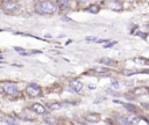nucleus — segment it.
<instances>
[{"label":"nucleus","instance_id":"obj_1","mask_svg":"<svg viewBox=\"0 0 149 125\" xmlns=\"http://www.w3.org/2000/svg\"><path fill=\"white\" fill-rule=\"evenodd\" d=\"M56 5L51 1H40L36 3L35 6V10L38 13V14H54L56 12Z\"/></svg>","mask_w":149,"mask_h":125},{"label":"nucleus","instance_id":"obj_2","mask_svg":"<svg viewBox=\"0 0 149 125\" xmlns=\"http://www.w3.org/2000/svg\"><path fill=\"white\" fill-rule=\"evenodd\" d=\"M0 88H1L2 93L9 94V95H13V94H15V93L17 91L16 84H15V83H13V82H1Z\"/></svg>","mask_w":149,"mask_h":125},{"label":"nucleus","instance_id":"obj_3","mask_svg":"<svg viewBox=\"0 0 149 125\" xmlns=\"http://www.w3.org/2000/svg\"><path fill=\"white\" fill-rule=\"evenodd\" d=\"M17 8H19V5H17L16 2H14V1H10V0L5 1V2L2 3V12L6 13V14H12V13L15 12Z\"/></svg>","mask_w":149,"mask_h":125},{"label":"nucleus","instance_id":"obj_4","mask_svg":"<svg viewBox=\"0 0 149 125\" xmlns=\"http://www.w3.org/2000/svg\"><path fill=\"white\" fill-rule=\"evenodd\" d=\"M26 93L30 97H37V96L41 95V88L37 84H35V83H30V84L27 86Z\"/></svg>","mask_w":149,"mask_h":125},{"label":"nucleus","instance_id":"obj_5","mask_svg":"<svg viewBox=\"0 0 149 125\" xmlns=\"http://www.w3.org/2000/svg\"><path fill=\"white\" fill-rule=\"evenodd\" d=\"M70 88H71V90L78 93V91H80L83 89V82L79 81V80H72L70 82Z\"/></svg>","mask_w":149,"mask_h":125},{"label":"nucleus","instance_id":"obj_6","mask_svg":"<svg viewBox=\"0 0 149 125\" xmlns=\"http://www.w3.org/2000/svg\"><path fill=\"white\" fill-rule=\"evenodd\" d=\"M30 110L34 111V112H36V113H38V115H44L45 113V108L42 104H40V103H34L31 105Z\"/></svg>","mask_w":149,"mask_h":125},{"label":"nucleus","instance_id":"obj_7","mask_svg":"<svg viewBox=\"0 0 149 125\" xmlns=\"http://www.w3.org/2000/svg\"><path fill=\"white\" fill-rule=\"evenodd\" d=\"M84 119L88 123H98L100 120V116L98 113H87V115H85Z\"/></svg>","mask_w":149,"mask_h":125},{"label":"nucleus","instance_id":"obj_8","mask_svg":"<svg viewBox=\"0 0 149 125\" xmlns=\"http://www.w3.org/2000/svg\"><path fill=\"white\" fill-rule=\"evenodd\" d=\"M69 1H70V0H58V1H57V7H58L61 10H65V9L69 7Z\"/></svg>","mask_w":149,"mask_h":125},{"label":"nucleus","instance_id":"obj_9","mask_svg":"<svg viewBox=\"0 0 149 125\" xmlns=\"http://www.w3.org/2000/svg\"><path fill=\"white\" fill-rule=\"evenodd\" d=\"M47 106L50 109V110H59L62 108V103H58V102H50L47 104Z\"/></svg>","mask_w":149,"mask_h":125},{"label":"nucleus","instance_id":"obj_10","mask_svg":"<svg viewBox=\"0 0 149 125\" xmlns=\"http://www.w3.org/2000/svg\"><path fill=\"white\" fill-rule=\"evenodd\" d=\"M100 62L106 64V65H108V66H115V65H116V61L113 60V59H111V58H101V59H100Z\"/></svg>","mask_w":149,"mask_h":125},{"label":"nucleus","instance_id":"obj_11","mask_svg":"<svg viewBox=\"0 0 149 125\" xmlns=\"http://www.w3.org/2000/svg\"><path fill=\"white\" fill-rule=\"evenodd\" d=\"M86 10H87V12H90V13L97 14V13L100 10V8H99V6H98V5H91V6H88V7L86 8Z\"/></svg>","mask_w":149,"mask_h":125},{"label":"nucleus","instance_id":"obj_12","mask_svg":"<svg viewBox=\"0 0 149 125\" xmlns=\"http://www.w3.org/2000/svg\"><path fill=\"white\" fill-rule=\"evenodd\" d=\"M44 122L48 123V124H55L56 123V119L52 116H50V115H45L44 116Z\"/></svg>","mask_w":149,"mask_h":125},{"label":"nucleus","instance_id":"obj_13","mask_svg":"<svg viewBox=\"0 0 149 125\" xmlns=\"http://www.w3.org/2000/svg\"><path fill=\"white\" fill-rule=\"evenodd\" d=\"M134 61L136 64H141V65H149V60L148 59H144V58H135Z\"/></svg>","mask_w":149,"mask_h":125},{"label":"nucleus","instance_id":"obj_14","mask_svg":"<svg viewBox=\"0 0 149 125\" xmlns=\"http://www.w3.org/2000/svg\"><path fill=\"white\" fill-rule=\"evenodd\" d=\"M147 90H148L147 88H135V89H133L132 93L135 94V95H141V94H144Z\"/></svg>","mask_w":149,"mask_h":125},{"label":"nucleus","instance_id":"obj_15","mask_svg":"<svg viewBox=\"0 0 149 125\" xmlns=\"http://www.w3.org/2000/svg\"><path fill=\"white\" fill-rule=\"evenodd\" d=\"M122 105L126 108V109H128L129 111H132V112H136L137 111V108L135 106V105H133V104H127V103H122Z\"/></svg>","mask_w":149,"mask_h":125},{"label":"nucleus","instance_id":"obj_16","mask_svg":"<svg viewBox=\"0 0 149 125\" xmlns=\"http://www.w3.org/2000/svg\"><path fill=\"white\" fill-rule=\"evenodd\" d=\"M137 72H139L137 69H123L122 74L123 75H133V74H136Z\"/></svg>","mask_w":149,"mask_h":125},{"label":"nucleus","instance_id":"obj_17","mask_svg":"<svg viewBox=\"0 0 149 125\" xmlns=\"http://www.w3.org/2000/svg\"><path fill=\"white\" fill-rule=\"evenodd\" d=\"M109 7L112 8V9H121V3H119V2H111L109 3Z\"/></svg>","mask_w":149,"mask_h":125},{"label":"nucleus","instance_id":"obj_18","mask_svg":"<svg viewBox=\"0 0 149 125\" xmlns=\"http://www.w3.org/2000/svg\"><path fill=\"white\" fill-rule=\"evenodd\" d=\"M93 71L98 72V73H106V72H108V69L105 68V67H93Z\"/></svg>","mask_w":149,"mask_h":125},{"label":"nucleus","instance_id":"obj_19","mask_svg":"<svg viewBox=\"0 0 149 125\" xmlns=\"http://www.w3.org/2000/svg\"><path fill=\"white\" fill-rule=\"evenodd\" d=\"M128 118H126L125 116H119L118 117V120L120 122V123H122V124H130V122L129 120H127Z\"/></svg>","mask_w":149,"mask_h":125},{"label":"nucleus","instance_id":"obj_20","mask_svg":"<svg viewBox=\"0 0 149 125\" xmlns=\"http://www.w3.org/2000/svg\"><path fill=\"white\" fill-rule=\"evenodd\" d=\"M137 36H140L142 38H146L147 37V34H144V32H137Z\"/></svg>","mask_w":149,"mask_h":125},{"label":"nucleus","instance_id":"obj_21","mask_svg":"<svg viewBox=\"0 0 149 125\" xmlns=\"http://www.w3.org/2000/svg\"><path fill=\"white\" fill-rule=\"evenodd\" d=\"M112 84H113L114 88H118V87H119V83H118L115 80H112Z\"/></svg>","mask_w":149,"mask_h":125},{"label":"nucleus","instance_id":"obj_22","mask_svg":"<svg viewBox=\"0 0 149 125\" xmlns=\"http://www.w3.org/2000/svg\"><path fill=\"white\" fill-rule=\"evenodd\" d=\"M114 44H116V42H112V43H109V44H107V45H105V47H111V46H113Z\"/></svg>","mask_w":149,"mask_h":125},{"label":"nucleus","instance_id":"obj_23","mask_svg":"<svg viewBox=\"0 0 149 125\" xmlns=\"http://www.w3.org/2000/svg\"><path fill=\"white\" fill-rule=\"evenodd\" d=\"M86 39H88V41H95V37H87Z\"/></svg>","mask_w":149,"mask_h":125},{"label":"nucleus","instance_id":"obj_24","mask_svg":"<svg viewBox=\"0 0 149 125\" xmlns=\"http://www.w3.org/2000/svg\"><path fill=\"white\" fill-rule=\"evenodd\" d=\"M99 43H106L107 42V39H100V41H98Z\"/></svg>","mask_w":149,"mask_h":125},{"label":"nucleus","instance_id":"obj_25","mask_svg":"<svg viewBox=\"0 0 149 125\" xmlns=\"http://www.w3.org/2000/svg\"><path fill=\"white\" fill-rule=\"evenodd\" d=\"M141 72H143V73H147V74H149V69H144V71H141Z\"/></svg>","mask_w":149,"mask_h":125},{"label":"nucleus","instance_id":"obj_26","mask_svg":"<svg viewBox=\"0 0 149 125\" xmlns=\"http://www.w3.org/2000/svg\"><path fill=\"white\" fill-rule=\"evenodd\" d=\"M78 1H79V2H85L86 0H78Z\"/></svg>","mask_w":149,"mask_h":125},{"label":"nucleus","instance_id":"obj_27","mask_svg":"<svg viewBox=\"0 0 149 125\" xmlns=\"http://www.w3.org/2000/svg\"><path fill=\"white\" fill-rule=\"evenodd\" d=\"M147 27H148V29H149V23H148V25H147Z\"/></svg>","mask_w":149,"mask_h":125}]
</instances>
